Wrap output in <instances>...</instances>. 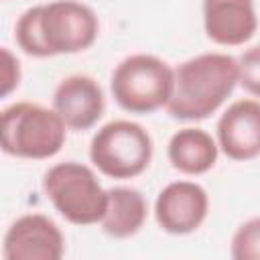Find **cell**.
Returning a JSON list of instances; mask_svg holds the SVG:
<instances>
[{"mask_svg": "<svg viewBox=\"0 0 260 260\" xmlns=\"http://www.w3.org/2000/svg\"><path fill=\"white\" fill-rule=\"evenodd\" d=\"M20 81V67L18 61L10 55L8 49H2V95L6 98Z\"/></svg>", "mask_w": 260, "mask_h": 260, "instance_id": "obj_16", "label": "cell"}, {"mask_svg": "<svg viewBox=\"0 0 260 260\" xmlns=\"http://www.w3.org/2000/svg\"><path fill=\"white\" fill-rule=\"evenodd\" d=\"M240 63V83L246 91L260 98V45L250 47L238 59Z\"/></svg>", "mask_w": 260, "mask_h": 260, "instance_id": "obj_15", "label": "cell"}, {"mask_svg": "<svg viewBox=\"0 0 260 260\" xmlns=\"http://www.w3.org/2000/svg\"><path fill=\"white\" fill-rule=\"evenodd\" d=\"M175 69L154 55H130L112 73V95L130 114H150L169 104Z\"/></svg>", "mask_w": 260, "mask_h": 260, "instance_id": "obj_4", "label": "cell"}, {"mask_svg": "<svg viewBox=\"0 0 260 260\" xmlns=\"http://www.w3.org/2000/svg\"><path fill=\"white\" fill-rule=\"evenodd\" d=\"M89 158L112 179H132L150 165L152 138L136 122L112 120L93 134Z\"/></svg>", "mask_w": 260, "mask_h": 260, "instance_id": "obj_6", "label": "cell"}, {"mask_svg": "<svg viewBox=\"0 0 260 260\" xmlns=\"http://www.w3.org/2000/svg\"><path fill=\"white\" fill-rule=\"evenodd\" d=\"M240 83V63L232 55L203 53L175 69V85L167 112L177 120L211 116Z\"/></svg>", "mask_w": 260, "mask_h": 260, "instance_id": "obj_2", "label": "cell"}, {"mask_svg": "<svg viewBox=\"0 0 260 260\" xmlns=\"http://www.w3.org/2000/svg\"><path fill=\"white\" fill-rule=\"evenodd\" d=\"M205 35L217 45H244L258 28L252 0H203Z\"/></svg>", "mask_w": 260, "mask_h": 260, "instance_id": "obj_11", "label": "cell"}, {"mask_svg": "<svg viewBox=\"0 0 260 260\" xmlns=\"http://www.w3.org/2000/svg\"><path fill=\"white\" fill-rule=\"evenodd\" d=\"M232 258L260 260V217L242 223L232 238Z\"/></svg>", "mask_w": 260, "mask_h": 260, "instance_id": "obj_14", "label": "cell"}, {"mask_svg": "<svg viewBox=\"0 0 260 260\" xmlns=\"http://www.w3.org/2000/svg\"><path fill=\"white\" fill-rule=\"evenodd\" d=\"M53 108L67 128L87 130L104 116L106 100L93 77L69 75L57 85L53 93Z\"/></svg>", "mask_w": 260, "mask_h": 260, "instance_id": "obj_9", "label": "cell"}, {"mask_svg": "<svg viewBox=\"0 0 260 260\" xmlns=\"http://www.w3.org/2000/svg\"><path fill=\"white\" fill-rule=\"evenodd\" d=\"M43 189L53 207L75 225L102 221L108 207V191L100 185L93 171L81 162L67 160L45 173Z\"/></svg>", "mask_w": 260, "mask_h": 260, "instance_id": "obj_5", "label": "cell"}, {"mask_svg": "<svg viewBox=\"0 0 260 260\" xmlns=\"http://www.w3.org/2000/svg\"><path fill=\"white\" fill-rule=\"evenodd\" d=\"M207 207V193L201 185L191 181H175L158 193L154 217L165 232L183 236L195 232L203 223Z\"/></svg>", "mask_w": 260, "mask_h": 260, "instance_id": "obj_8", "label": "cell"}, {"mask_svg": "<svg viewBox=\"0 0 260 260\" xmlns=\"http://www.w3.org/2000/svg\"><path fill=\"white\" fill-rule=\"evenodd\" d=\"M146 201L138 189L112 187L108 189V207L102 217V228L112 238H130L146 221Z\"/></svg>", "mask_w": 260, "mask_h": 260, "instance_id": "obj_13", "label": "cell"}, {"mask_svg": "<svg viewBox=\"0 0 260 260\" xmlns=\"http://www.w3.org/2000/svg\"><path fill=\"white\" fill-rule=\"evenodd\" d=\"M217 140L232 160H250L260 154V102L238 100L217 122Z\"/></svg>", "mask_w": 260, "mask_h": 260, "instance_id": "obj_10", "label": "cell"}, {"mask_svg": "<svg viewBox=\"0 0 260 260\" xmlns=\"http://www.w3.org/2000/svg\"><path fill=\"white\" fill-rule=\"evenodd\" d=\"M63 252L61 230L41 213L18 217L4 236V260H59Z\"/></svg>", "mask_w": 260, "mask_h": 260, "instance_id": "obj_7", "label": "cell"}, {"mask_svg": "<svg viewBox=\"0 0 260 260\" xmlns=\"http://www.w3.org/2000/svg\"><path fill=\"white\" fill-rule=\"evenodd\" d=\"M65 122L55 110L18 102L2 110V150L20 158H49L65 144Z\"/></svg>", "mask_w": 260, "mask_h": 260, "instance_id": "obj_3", "label": "cell"}, {"mask_svg": "<svg viewBox=\"0 0 260 260\" xmlns=\"http://www.w3.org/2000/svg\"><path fill=\"white\" fill-rule=\"evenodd\" d=\"M171 165L185 175H203L217 160L213 138L201 128H183L175 132L167 148Z\"/></svg>", "mask_w": 260, "mask_h": 260, "instance_id": "obj_12", "label": "cell"}, {"mask_svg": "<svg viewBox=\"0 0 260 260\" xmlns=\"http://www.w3.org/2000/svg\"><path fill=\"white\" fill-rule=\"evenodd\" d=\"M98 16L75 0H57L24 10L14 26L18 47L32 57L79 53L98 37Z\"/></svg>", "mask_w": 260, "mask_h": 260, "instance_id": "obj_1", "label": "cell"}]
</instances>
